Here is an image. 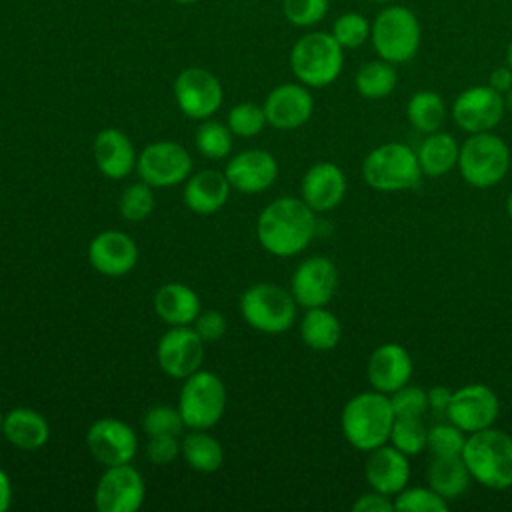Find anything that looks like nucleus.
Returning <instances> with one entry per match:
<instances>
[{
	"label": "nucleus",
	"mask_w": 512,
	"mask_h": 512,
	"mask_svg": "<svg viewBox=\"0 0 512 512\" xmlns=\"http://www.w3.org/2000/svg\"><path fill=\"white\" fill-rule=\"evenodd\" d=\"M266 122L276 130H296L304 126L314 112L310 88L300 82H286L272 88L264 100Z\"/></svg>",
	"instance_id": "obj_18"
},
{
	"label": "nucleus",
	"mask_w": 512,
	"mask_h": 512,
	"mask_svg": "<svg viewBox=\"0 0 512 512\" xmlns=\"http://www.w3.org/2000/svg\"><path fill=\"white\" fill-rule=\"evenodd\" d=\"M300 338L308 348L328 352L338 346L342 338V324L326 306L306 308V314L300 320Z\"/></svg>",
	"instance_id": "obj_30"
},
{
	"label": "nucleus",
	"mask_w": 512,
	"mask_h": 512,
	"mask_svg": "<svg viewBox=\"0 0 512 512\" xmlns=\"http://www.w3.org/2000/svg\"><path fill=\"white\" fill-rule=\"evenodd\" d=\"M450 398H452V390H448L444 384H436L428 390V404L436 412H446Z\"/></svg>",
	"instance_id": "obj_48"
},
{
	"label": "nucleus",
	"mask_w": 512,
	"mask_h": 512,
	"mask_svg": "<svg viewBox=\"0 0 512 512\" xmlns=\"http://www.w3.org/2000/svg\"><path fill=\"white\" fill-rule=\"evenodd\" d=\"M296 306L292 292L272 284L258 282L240 296V314L248 326L264 334H282L292 328L296 320Z\"/></svg>",
	"instance_id": "obj_8"
},
{
	"label": "nucleus",
	"mask_w": 512,
	"mask_h": 512,
	"mask_svg": "<svg viewBox=\"0 0 512 512\" xmlns=\"http://www.w3.org/2000/svg\"><path fill=\"white\" fill-rule=\"evenodd\" d=\"M136 170L140 180L152 188L178 186L192 174V158L182 144L160 140L148 144L138 154Z\"/></svg>",
	"instance_id": "obj_11"
},
{
	"label": "nucleus",
	"mask_w": 512,
	"mask_h": 512,
	"mask_svg": "<svg viewBox=\"0 0 512 512\" xmlns=\"http://www.w3.org/2000/svg\"><path fill=\"white\" fill-rule=\"evenodd\" d=\"M394 416H422L430 410L428 404V390L416 384H404L396 392L388 394Z\"/></svg>",
	"instance_id": "obj_43"
},
{
	"label": "nucleus",
	"mask_w": 512,
	"mask_h": 512,
	"mask_svg": "<svg viewBox=\"0 0 512 512\" xmlns=\"http://www.w3.org/2000/svg\"><path fill=\"white\" fill-rule=\"evenodd\" d=\"M352 510L354 512H392L394 498L370 488V492H364L354 500Z\"/></svg>",
	"instance_id": "obj_46"
},
{
	"label": "nucleus",
	"mask_w": 512,
	"mask_h": 512,
	"mask_svg": "<svg viewBox=\"0 0 512 512\" xmlns=\"http://www.w3.org/2000/svg\"><path fill=\"white\" fill-rule=\"evenodd\" d=\"M224 176L234 190L242 194H260L276 182L278 162L270 152L250 148L228 160Z\"/></svg>",
	"instance_id": "obj_20"
},
{
	"label": "nucleus",
	"mask_w": 512,
	"mask_h": 512,
	"mask_svg": "<svg viewBox=\"0 0 512 512\" xmlns=\"http://www.w3.org/2000/svg\"><path fill=\"white\" fill-rule=\"evenodd\" d=\"M422 42V26L418 16L402 4H386L372 20L370 44L378 58L392 64L410 62Z\"/></svg>",
	"instance_id": "obj_5"
},
{
	"label": "nucleus",
	"mask_w": 512,
	"mask_h": 512,
	"mask_svg": "<svg viewBox=\"0 0 512 512\" xmlns=\"http://www.w3.org/2000/svg\"><path fill=\"white\" fill-rule=\"evenodd\" d=\"M266 124L268 122H266L264 108L254 102H240L232 106L226 118V126L230 128V132L240 138H252L260 134Z\"/></svg>",
	"instance_id": "obj_40"
},
{
	"label": "nucleus",
	"mask_w": 512,
	"mask_h": 512,
	"mask_svg": "<svg viewBox=\"0 0 512 512\" xmlns=\"http://www.w3.org/2000/svg\"><path fill=\"white\" fill-rule=\"evenodd\" d=\"M504 60H506L504 64H506V66L512 70V40H510V42H508V46H506V54H504Z\"/></svg>",
	"instance_id": "obj_50"
},
{
	"label": "nucleus",
	"mask_w": 512,
	"mask_h": 512,
	"mask_svg": "<svg viewBox=\"0 0 512 512\" xmlns=\"http://www.w3.org/2000/svg\"><path fill=\"white\" fill-rule=\"evenodd\" d=\"M504 104H506V112L512 114V88L504 94Z\"/></svg>",
	"instance_id": "obj_51"
},
{
	"label": "nucleus",
	"mask_w": 512,
	"mask_h": 512,
	"mask_svg": "<svg viewBox=\"0 0 512 512\" xmlns=\"http://www.w3.org/2000/svg\"><path fill=\"white\" fill-rule=\"evenodd\" d=\"M94 162L110 180H122L136 168V150L132 140L118 128H104L94 138Z\"/></svg>",
	"instance_id": "obj_24"
},
{
	"label": "nucleus",
	"mask_w": 512,
	"mask_h": 512,
	"mask_svg": "<svg viewBox=\"0 0 512 512\" xmlns=\"http://www.w3.org/2000/svg\"><path fill=\"white\" fill-rule=\"evenodd\" d=\"M12 504V482L4 468H0V512L8 510Z\"/></svg>",
	"instance_id": "obj_49"
},
{
	"label": "nucleus",
	"mask_w": 512,
	"mask_h": 512,
	"mask_svg": "<svg viewBox=\"0 0 512 512\" xmlns=\"http://www.w3.org/2000/svg\"><path fill=\"white\" fill-rule=\"evenodd\" d=\"M370 26L372 22L364 14L344 12L334 20L330 34L344 50H356L370 40Z\"/></svg>",
	"instance_id": "obj_36"
},
{
	"label": "nucleus",
	"mask_w": 512,
	"mask_h": 512,
	"mask_svg": "<svg viewBox=\"0 0 512 512\" xmlns=\"http://www.w3.org/2000/svg\"><path fill=\"white\" fill-rule=\"evenodd\" d=\"M174 2H178V4H196L198 0H174Z\"/></svg>",
	"instance_id": "obj_54"
},
{
	"label": "nucleus",
	"mask_w": 512,
	"mask_h": 512,
	"mask_svg": "<svg viewBox=\"0 0 512 512\" xmlns=\"http://www.w3.org/2000/svg\"><path fill=\"white\" fill-rule=\"evenodd\" d=\"M88 260L102 276L118 278L136 266L138 246L126 232L104 230L90 240Z\"/></svg>",
	"instance_id": "obj_22"
},
{
	"label": "nucleus",
	"mask_w": 512,
	"mask_h": 512,
	"mask_svg": "<svg viewBox=\"0 0 512 512\" xmlns=\"http://www.w3.org/2000/svg\"><path fill=\"white\" fill-rule=\"evenodd\" d=\"M462 458L472 482L488 490L512 486V436L508 432L490 426L468 434Z\"/></svg>",
	"instance_id": "obj_3"
},
{
	"label": "nucleus",
	"mask_w": 512,
	"mask_h": 512,
	"mask_svg": "<svg viewBox=\"0 0 512 512\" xmlns=\"http://www.w3.org/2000/svg\"><path fill=\"white\" fill-rule=\"evenodd\" d=\"M338 290V268L322 254L304 258L292 272L290 292L298 306L316 308L326 306Z\"/></svg>",
	"instance_id": "obj_16"
},
{
	"label": "nucleus",
	"mask_w": 512,
	"mask_h": 512,
	"mask_svg": "<svg viewBox=\"0 0 512 512\" xmlns=\"http://www.w3.org/2000/svg\"><path fill=\"white\" fill-rule=\"evenodd\" d=\"M486 84H488L490 88H494L496 92L506 94V92L512 88V70H510L506 64L494 68V70L490 72Z\"/></svg>",
	"instance_id": "obj_47"
},
{
	"label": "nucleus",
	"mask_w": 512,
	"mask_h": 512,
	"mask_svg": "<svg viewBox=\"0 0 512 512\" xmlns=\"http://www.w3.org/2000/svg\"><path fill=\"white\" fill-rule=\"evenodd\" d=\"M388 442L406 456H418L426 450L428 426L422 416H394Z\"/></svg>",
	"instance_id": "obj_34"
},
{
	"label": "nucleus",
	"mask_w": 512,
	"mask_h": 512,
	"mask_svg": "<svg viewBox=\"0 0 512 512\" xmlns=\"http://www.w3.org/2000/svg\"><path fill=\"white\" fill-rule=\"evenodd\" d=\"M230 190L232 186L226 180L224 172L206 168L188 176V180L184 182L182 198L186 208H190L194 214L208 216L218 212L228 202Z\"/></svg>",
	"instance_id": "obj_25"
},
{
	"label": "nucleus",
	"mask_w": 512,
	"mask_h": 512,
	"mask_svg": "<svg viewBox=\"0 0 512 512\" xmlns=\"http://www.w3.org/2000/svg\"><path fill=\"white\" fill-rule=\"evenodd\" d=\"M466 432L460 430L456 424L448 422H436L428 428V444L426 450L432 456H456L462 454Z\"/></svg>",
	"instance_id": "obj_41"
},
{
	"label": "nucleus",
	"mask_w": 512,
	"mask_h": 512,
	"mask_svg": "<svg viewBox=\"0 0 512 512\" xmlns=\"http://www.w3.org/2000/svg\"><path fill=\"white\" fill-rule=\"evenodd\" d=\"M2 422H4V414L0 412V434H2Z\"/></svg>",
	"instance_id": "obj_55"
},
{
	"label": "nucleus",
	"mask_w": 512,
	"mask_h": 512,
	"mask_svg": "<svg viewBox=\"0 0 512 512\" xmlns=\"http://www.w3.org/2000/svg\"><path fill=\"white\" fill-rule=\"evenodd\" d=\"M142 428L146 436H182L186 424L178 406L156 404L144 412Z\"/></svg>",
	"instance_id": "obj_37"
},
{
	"label": "nucleus",
	"mask_w": 512,
	"mask_h": 512,
	"mask_svg": "<svg viewBox=\"0 0 512 512\" xmlns=\"http://www.w3.org/2000/svg\"><path fill=\"white\" fill-rule=\"evenodd\" d=\"M154 310L168 326H192L202 310L200 296L182 282H168L156 290Z\"/></svg>",
	"instance_id": "obj_27"
},
{
	"label": "nucleus",
	"mask_w": 512,
	"mask_h": 512,
	"mask_svg": "<svg viewBox=\"0 0 512 512\" xmlns=\"http://www.w3.org/2000/svg\"><path fill=\"white\" fill-rule=\"evenodd\" d=\"M156 360L164 374L184 380L200 370L204 360V340L192 326H170L158 340Z\"/></svg>",
	"instance_id": "obj_17"
},
{
	"label": "nucleus",
	"mask_w": 512,
	"mask_h": 512,
	"mask_svg": "<svg viewBox=\"0 0 512 512\" xmlns=\"http://www.w3.org/2000/svg\"><path fill=\"white\" fill-rule=\"evenodd\" d=\"M192 328L206 344V342H218L226 334L228 322H226V316L218 310H200V314L192 322Z\"/></svg>",
	"instance_id": "obj_45"
},
{
	"label": "nucleus",
	"mask_w": 512,
	"mask_h": 512,
	"mask_svg": "<svg viewBox=\"0 0 512 512\" xmlns=\"http://www.w3.org/2000/svg\"><path fill=\"white\" fill-rule=\"evenodd\" d=\"M154 188L146 182H134L124 188L118 200L120 214L130 222H140L148 218L154 210Z\"/></svg>",
	"instance_id": "obj_39"
},
{
	"label": "nucleus",
	"mask_w": 512,
	"mask_h": 512,
	"mask_svg": "<svg viewBox=\"0 0 512 512\" xmlns=\"http://www.w3.org/2000/svg\"><path fill=\"white\" fill-rule=\"evenodd\" d=\"M176 406L186 428L210 430L224 416L226 386L220 376L200 368L184 378Z\"/></svg>",
	"instance_id": "obj_9"
},
{
	"label": "nucleus",
	"mask_w": 512,
	"mask_h": 512,
	"mask_svg": "<svg viewBox=\"0 0 512 512\" xmlns=\"http://www.w3.org/2000/svg\"><path fill=\"white\" fill-rule=\"evenodd\" d=\"M500 414V398L488 384L470 382L452 390L446 416L466 434L494 426Z\"/></svg>",
	"instance_id": "obj_12"
},
{
	"label": "nucleus",
	"mask_w": 512,
	"mask_h": 512,
	"mask_svg": "<svg viewBox=\"0 0 512 512\" xmlns=\"http://www.w3.org/2000/svg\"><path fill=\"white\" fill-rule=\"evenodd\" d=\"M316 234V212L296 196L272 200L256 220V238L272 256L304 252Z\"/></svg>",
	"instance_id": "obj_1"
},
{
	"label": "nucleus",
	"mask_w": 512,
	"mask_h": 512,
	"mask_svg": "<svg viewBox=\"0 0 512 512\" xmlns=\"http://www.w3.org/2000/svg\"><path fill=\"white\" fill-rule=\"evenodd\" d=\"M504 208H506V214H508V218L512 220V192L506 196V204H504Z\"/></svg>",
	"instance_id": "obj_52"
},
{
	"label": "nucleus",
	"mask_w": 512,
	"mask_h": 512,
	"mask_svg": "<svg viewBox=\"0 0 512 512\" xmlns=\"http://www.w3.org/2000/svg\"><path fill=\"white\" fill-rule=\"evenodd\" d=\"M410 456L400 452L390 442L368 452L364 478L368 486L386 496H396L410 482Z\"/></svg>",
	"instance_id": "obj_23"
},
{
	"label": "nucleus",
	"mask_w": 512,
	"mask_h": 512,
	"mask_svg": "<svg viewBox=\"0 0 512 512\" xmlns=\"http://www.w3.org/2000/svg\"><path fill=\"white\" fill-rule=\"evenodd\" d=\"M180 454L192 470L202 474L216 472L224 462L222 444L210 432L196 428L180 436Z\"/></svg>",
	"instance_id": "obj_31"
},
{
	"label": "nucleus",
	"mask_w": 512,
	"mask_h": 512,
	"mask_svg": "<svg viewBox=\"0 0 512 512\" xmlns=\"http://www.w3.org/2000/svg\"><path fill=\"white\" fill-rule=\"evenodd\" d=\"M414 362L410 352L398 342H384L372 350L366 364V376L374 390L392 394L410 382Z\"/></svg>",
	"instance_id": "obj_21"
},
{
	"label": "nucleus",
	"mask_w": 512,
	"mask_h": 512,
	"mask_svg": "<svg viewBox=\"0 0 512 512\" xmlns=\"http://www.w3.org/2000/svg\"><path fill=\"white\" fill-rule=\"evenodd\" d=\"M146 486L132 464L106 466L94 488L98 512H136L144 504Z\"/></svg>",
	"instance_id": "obj_14"
},
{
	"label": "nucleus",
	"mask_w": 512,
	"mask_h": 512,
	"mask_svg": "<svg viewBox=\"0 0 512 512\" xmlns=\"http://www.w3.org/2000/svg\"><path fill=\"white\" fill-rule=\"evenodd\" d=\"M86 446L92 458L104 468L130 464L138 452V436L130 424L104 416L90 424L86 432Z\"/></svg>",
	"instance_id": "obj_15"
},
{
	"label": "nucleus",
	"mask_w": 512,
	"mask_h": 512,
	"mask_svg": "<svg viewBox=\"0 0 512 512\" xmlns=\"http://www.w3.org/2000/svg\"><path fill=\"white\" fill-rule=\"evenodd\" d=\"M174 98L184 116L208 120L222 106L224 90L210 70L188 66L180 70L174 80Z\"/></svg>",
	"instance_id": "obj_13"
},
{
	"label": "nucleus",
	"mask_w": 512,
	"mask_h": 512,
	"mask_svg": "<svg viewBox=\"0 0 512 512\" xmlns=\"http://www.w3.org/2000/svg\"><path fill=\"white\" fill-rule=\"evenodd\" d=\"M330 8V0H282L284 18L296 28L320 24Z\"/></svg>",
	"instance_id": "obj_42"
},
{
	"label": "nucleus",
	"mask_w": 512,
	"mask_h": 512,
	"mask_svg": "<svg viewBox=\"0 0 512 512\" xmlns=\"http://www.w3.org/2000/svg\"><path fill=\"white\" fill-rule=\"evenodd\" d=\"M294 78L308 88H326L338 80L344 68V48L330 32L302 34L288 56Z\"/></svg>",
	"instance_id": "obj_4"
},
{
	"label": "nucleus",
	"mask_w": 512,
	"mask_h": 512,
	"mask_svg": "<svg viewBox=\"0 0 512 512\" xmlns=\"http://www.w3.org/2000/svg\"><path fill=\"white\" fill-rule=\"evenodd\" d=\"M408 124L420 134L442 130L448 120V106L434 90H416L406 102Z\"/></svg>",
	"instance_id": "obj_32"
},
{
	"label": "nucleus",
	"mask_w": 512,
	"mask_h": 512,
	"mask_svg": "<svg viewBox=\"0 0 512 512\" xmlns=\"http://www.w3.org/2000/svg\"><path fill=\"white\" fill-rule=\"evenodd\" d=\"M426 482L444 500H458L470 486L472 476L462 454L432 456L426 466Z\"/></svg>",
	"instance_id": "obj_29"
},
{
	"label": "nucleus",
	"mask_w": 512,
	"mask_h": 512,
	"mask_svg": "<svg viewBox=\"0 0 512 512\" xmlns=\"http://www.w3.org/2000/svg\"><path fill=\"white\" fill-rule=\"evenodd\" d=\"M348 180L344 170L328 160L312 164L300 182V198L316 212H332L346 196Z\"/></svg>",
	"instance_id": "obj_19"
},
{
	"label": "nucleus",
	"mask_w": 512,
	"mask_h": 512,
	"mask_svg": "<svg viewBox=\"0 0 512 512\" xmlns=\"http://www.w3.org/2000/svg\"><path fill=\"white\" fill-rule=\"evenodd\" d=\"M504 114V94L496 92L488 84L464 88L450 106V116L454 124L466 134L492 132L502 122Z\"/></svg>",
	"instance_id": "obj_10"
},
{
	"label": "nucleus",
	"mask_w": 512,
	"mask_h": 512,
	"mask_svg": "<svg viewBox=\"0 0 512 512\" xmlns=\"http://www.w3.org/2000/svg\"><path fill=\"white\" fill-rule=\"evenodd\" d=\"M2 436L14 448L24 452H34L46 446L50 438V426L38 410L18 406V408H12L8 414H4Z\"/></svg>",
	"instance_id": "obj_26"
},
{
	"label": "nucleus",
	"mask_w": 512,
	"mask_h": 512,
	"mask_svg": "<svg viewBox=\"0 0 512 512\" xmlns=\"http://www.w3.org/2000/svg\"><path fill=\"white\" fill-rule=\"evenodd\" d=\"M370 2H376V4H382V6H386V4H394L396 0H370Z\"/></svg>",
	"instance_id": "obj_53"
},
{
	"label": "nucleus",
	"mask_w": 512,
	"mask_h": 512,
	"mask_svg": "<svg viewBox=\"0 0 512 512\" xmlns=\"http://www.w3.org/2000/svg\"><path fill=\"white\" fill-rule=\"evenodd\" d=\"M512 152L504 138L492 132L468 134L464 144H460L458 170L466 184L472 188H492L500 184L510 170Z\"/></svg>",
	"instance_id": "obj_7"
},
{
	"label": "nucleus",
	"mask_w": 512,
	"mask_h": 512,
	"mask_svg": "<svg viewBox=\"0 0 512 512\" xmlns=\"http://www.w3.org/2000/svg\"><path fill=\"white\" fill-rule=\"evenodd\" d=\"M398 84L396 64L376 58L364 62L354 74V88L366 100H382L394 92Z\"/></svg>",
	"instance_id": "obj_33"
},
{
	"label": "nucleus",
	"mask_w": 512,
	"mask_h": 512,
	"mask_svg": "<svg viewBox=\"0 0 512 512\" xmlns=\"http://www.w3.org/2000/svg\"><path fill=\"white\" fill-rule=\"evenodd\" d=\"M416 156L424 176L442 178L458 166L460 142L444 130L424 134L422 142L418 144Z\"/></svg>",
	"instance_id": "obj_28"
},
{
	"label": "nucleus",
	"mask_w": 512,
	"mask_h": 512,
	"mask_svg": "<svg viewBox=\"0 0 512 512\" xmlns=\"http://www.w3.org/2000/svg\"><path fill=\"white\" fill-rule=\"evenodd\" d=\"M362 180L376 192H404L422 180L416 150L402 142H384L362 160Z\"/></svg>",
	"instance_id": "obj_6"
},
{
	"label": "nucleus",
	"mask_w": 512,
	"mask_h": 512,
	"mask_svg": "<svg viewBox=\"0 0 512 512\" xmlns=\"http://www.w3.org/2000/svg\"><path fill=\"white\" fill-rule=\"evenodd\" d=\"M448 500H444L430 486H406L394 496V510L402 512H444Z\"/></svg>",
	"instance_id": "obj_38"
},
{
	"label": "nucleus",
	"mask_w": 512,
	"mask_h": 512,
	"mask_svg": "<svg viewBox=\"0 0 512 512\" xmlns=\"http://www.w3.org/2000/svg\"><path fill=\"white\" fill-rule=\"evenodd\" d=\"M194 144L202 156L210 160H222L232 150V132L222 122L204 120L194 134Z\"/></svg>",
	"instance_id": "obj_35"
},
{
	"label": "nucleus",
	"mask_w": 512,
	"mask_h": 512,
	"mask_svg": "<svg viewBox=\"0 0 512 512\" xmlns=\"http://www.w3.org/2000/svg\"><path fill=\"white\" fill-rule=\"evenodd\" d=\"M392 424L394 410L390 396L374 388L348 398L340 412L342 436L352 448L366 454L390 440Z\"/></svg>",
	"instance_id": "obj_2"
},
{
	"label": "nucleus",
	"mask_w": 512,
	"mask_h": 512,
	"mask_svg": "<svg viewBox=\"0 0 512 512\" xmlns=\"http://www.w3.org/2000/svg\"><path fill=\"white\" fill-rule=\"evenodd\" d=\"M144 454L148 462L156 466H166L174 462L180 454V436H148Z\"/></svg>",
	"instance_id": "obj_44"
}]
</instances>
